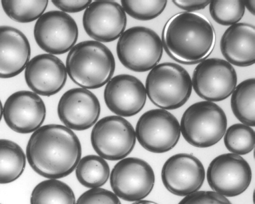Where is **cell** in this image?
<instances>
[{
  "label": "cell",
  "mask_w": 255,
  "mask_h": 204,
  "mask_svg": "<svg viewBox=\"0 0 255 204\" xmlns=\"http://www.w3.org/2000/svg\"><path fill=\"white\" fill-rule=\"evenodd\" d=\"M83 25L91 38L100 42H110L124 32L127 16L122 5L116 1L96 0L85 10Z\"/></svg>",
  "instance_id": "cell-13"
},
{
  "label": "cell",
  "mask_w": 255,
  "mask_h": 204,
  "mask_svg": "<svg viewBox=\"0 0 255 204\" xmlns=\"http://www.w3.org/2000/svg\"><path fill=\"white\" fill-rule=\"evenodd\" d=\"M51 2L63 12L76 13L86 9L92 0H51Z\"/></svg>",
  "instance_id": "cell-31"
},
{
  "label": "cell",
  "mask_w": 255,
  "mask_h": 204,
  "mask_svg": "<svg viewBox=\"0 0 255 204\" xmlns=\"http://www.w3.org/2000/svg\"><path fill=\"white\" fill-rule=\"evenodd\" d=\"M75 204H121L114 193L101 188H93L83 193Z\"/></svg>",
  "instance_id": "cell-29"
},
{
  "label": "cell",
  "mask_w": 255,
  "mask_h": 204,
  "mask_svg": "<svg viewBox=\"0 0 255 204\" xmlns=\"http://www.w3.org/2000/svg\"><path fill=\"white\" fill-rule=\"evenodd\" d=\"M192 85L197 95L209 102L228 98L237 83L236 72L228 61L218 58L204 60L194 69Z\"/></svg>",
  "instance_id": "cell-10"
},
{
  "label": "cell",
  "mask_w": 255,
  "mask_h": 204,
  "mask_svg": "<svg viewBox=\"0 0 255 204\" xmlns=\"http://www.w3.org/2000/svg\"><path fill=\"white\" fill-rule=\"evenodd\" d=\"M46 107L42 99L29 91H19L6 99L3 115L7 125L13 131L27 134L34 132L44 122Z\"/></svg>",
  "instance_id": "cell-15"
},
{
  "label": "cell",
  "mask_w": 255,
  "mask_h": 204,
  "mask_svg": "<svg viewBox=\"0 0 255 204\" xmlns=\"http://www.w3.org/2000/svg\"><path fill=\"white\" fill-rule=\"evenodd\" d=\"M3 114V106L1 101L0 100V121L1 119Z\"/></svg>",
  "instance_id": "cell-35"
},
{
  "label": "cell",
  "mask_w": 255,
  "mask_h": 204,
  "mask_svg": "<svg viewBox=\"0 0 255 204\" xmlns=\"http://www.w3.org/2000/svg\"><path fill=\"white\" fill-rule=\"evenodd\" d=\"M104 98L108 108L122 117L138 113L144 107L146 93L142 83L128 74L115 76L107 84Z\"/></svg>",
  "instance_id": "cell-17"
},
{
  "label": "cell",
  "mask_w": 255,
  "mask_h": 204,
  "mask_svg": "<svg viewBox=\"0 0 255 204\" xmlns=\"http://www.w3.org/2000/svg\"><path fill=\"white\" fill-rule=\"evenodd\" d=\"M245 6L247 7L248 10L254 15L255 14V0L244 1Z\"/></svg>",
  "instance_id": "cell-33"
},
{
  "label": "cell",
  "mask_w": 255,
  "mask_h": 204,
  "mask_svg": "<svg viewBox=\"0 0 255 204\" xmlns=\"http://www.w3.org/2000/svg\"><path fill=\"white\" fill-rule=\"evenodd\" d=\"M125 12L141 21L151 20L164 10L167 0H121Z\"/></svg>",
  "instance_id": "cell-28"
},
{
  "label": "cell",
  "mask_w": 255,
  "mask_h": 204,
  "mask_svg": "<svg viewBox=\"0 0 255 204\" xmlns=\"http://www.w3.org/2000/svg\"><path fill=\"white\" fill-rule=\"evenodd\" d=\"M177 7L187 12L198 10L205 8L210 4L211 0H172Z\"/></svg>",
  "instance_id": "cell-32"
},
{
  "label": "cell",
  "mask_w": 255,
  "mask_h": 204,
  "mask_svg": "<svg viewBox=\"0 0 255 204\" xmlns=\"http://www.w3.org/2000/svg\"><path fill=\"white\" fill-rule=\"evenodd\" d=\"M252 177L248 162L234 153L217 156L211 162L207 171V181L212 190L228 197L244 193L249 187Z\"/></svg>",
  "instance_id": "cell-11"
},
{
  "label": "cell",
  "mask_w": 255,
  "mask_h": 204,
  "mask_svg": "<svg viewBox=\"0 0 255 204\" xmlns=\"http://www.w3.org/2000/svg\"><path fill=\"white\" fill-rule=\"evenodd\" d=\"M131 204H158L156 203H155L152 201H148V200H140L138 201L134 202L133 203Z\"/></svg>",
  "instance_id": "cell-34"
},
{
  "label": "cell",
  "mask_w": 255,
  "mask_h": 204,
  "mask_svg": "<svg viewBox=\"0 0 255 204\" xmlns=\"http://www.w3.org/2000/svg\"><path fill=\"white\" fill-rule=\"evenodd\" d=\"M26 36L12 26H0V78L14 77L25 68L30 57Z\"/></svg>",
  "instance_id": "cell-19"
},
{
  "label": "cell",
  "mask_w": 255,
  "mask_h": 204,
  "mask_svg": "<svg viewBox=\"0 0 255 204\" xmlns=\"http://www.w3.org/2000/svg\"><path fill=\"white\" fill-rule=\"evenodd\" d=\"M178 204H232L225 196L214 191H197L185 196Z\"/></svg>",
  "instance_id": "cell-30"
},
{
  "label": "cell",
  "mask_w": 255,
  "mask_h": 204,
  "mask_svg": "<svg viewBox=\"0 0 255 204\" xmlns=\"http://www.w3.org/2000/svg\"><path fill=\"white\" fill-rule=\"evenodd\" d=\"M220 49L229 63L239 67L253 65L255 61V27L237 23L228 27L220 41Z\"/></svg>",
  "instance_id": "cell-20"
},
{
  "label": "cell",
  "mask_w": 255,
  "mask_h": 204,
  "mask_svg": "<svg viewBox=\"0 0 255 204\" xmlns=\"http://www.w3.org/2000/svg\"><path fill=\"white\" fill-rule=\"evenodd\" d=\"M26 156L16 143L0 139V184L14 182L23 173Z\"/></svg>",
  "instance_id": "cell-21"
},
{
  "label": "cell",
  "mask_w": 255,
  "mask_h": 204,
  "mask_svg": "<svg viewBox=\"0 0 255 204\" xmlns=\"http://www.w3.org/2000/svg\"><path fill=\"white\" fill-rule=\"evenodd\" d=\"M110 180L111 187L118 197L128 202H136L150 193L155 176L152 168L145 161L127 157L114 166Z\"/></svg>",
  "instance_id": "cell-8"
},
{
  "label": "cell",
  "mask_w": 255,
  "mask_h": 204,
  "mask_svg": "<svg viewBox=\"0 0 255 204\" xmlns=\"http://www.w3.org/2000/svg\"><path fill=\"white\" fill-rule=\"evenodd\" d=\"M203 165L195 156L178 153L169 157L161 170V179L165 188L178 196H186L198 191L205 179Z\"/></svg>",
  "instance_id": "cell-14"
},
{
  "label": "cell",
  "mask_w": 255,
  "mask_h": 204,
  "mask_svg": "<svg viewBox=\"0 0 255 204\" xmlns=\"http://www.w3.org/2000/svg\"><path fill=\"white\" fill-rule=\"evenodd\" d=\"M227 119L222 108L211 102L201 101L189 106L183 113L180 131L185 140L199 148L218 143L226 131Z\"/></svg>",
  "instance_id": "cell-5"
},
{
  "label": "cell",
  "mask_w": 255,
  "mask_h": 204,
  "mask_svg": "<svg viewBox=\"0 0 255 204\" xmlns=\"http://www.w3.org/2000/svg\"><path fill=\"white\" fill-rule=\"evenodd\" d=\"M116 67L114 56L103 43L84 41L74 45L66 60L67 73L82 88L96 89L111 80Z\"/></svg>",
  "instance_id": "cell-3"
},
{
  "label": "cell",
  "mask_w": 255,
  "mask_h": 204,
  "mask_svg": "<svg viewBox=\"0 0 255 204\" xmlns=\"http://www.w3.org/2000/svg\"><path fill=\"white\" fill-rule=\"evenodd\" d=\"M255 132L250 126L236 123L230 126L225 132L224 144L234 154L246 155L254 147Z\"/></svg>",
  "instance_id": "cell-26"
},
{
  "label": "cell",
  "mask_w": 255,
  "mask_h": 204,
  "mask_svg": "<svg viewBox=\"0 0 255 204\" xmlns=\"http://www.w3.org/2000/svg\"><path fill=\"white\" fill-rule=\"evenodd\" d=\"M91 142L95 152L104 159H123L132 151L136 142L134 129L131 123L118 115L105 116L94 126Z\"/></svg>",
  "instance_id": "cell-7"
},
{
  "label": "cell",
  "mask_w": 255,
  "mask_h": 204,
  "mask_svg": "<svg viewBox=\"0 0 255 204\" xmlns=\"http://www.w3.org/2000/svg\"><path fill=\"white\" fill-rule=\"evenodd\" d=\"M1 3L4 12L11 19L28 23L43 14L48 0H1Z\"/></svg>",
  "instance_id": "cell-25"
},
{
  "label": "cell",
  "mask_w": 255,
  "mask_h": 204,
  "mask_svg": "<svg viewBox=\"0 0 255 204\" xmlns=\"http://www.w3.org/2000/svg\"><path fill=\"white\" fill-rule=\"evenodd\" d=\"M75 173L79 182L85 187L93 189L106 183L110 175L107 161L100 156L88 155L80 159Z\"/></svg>",
  "instance_id": "cell-23"
},
{
  "label": "cell",
  "mask_w": 255,
  "mask_h": 204,
  "mask_svg": "<svg viewBox=\"0 0 255 204\" xmlns=\"http://www.w3.org/2000/svg\"><path fill=\"white\" fill-rule=\"evenodd\" d=\"M209 11L212 18L218 23L232 25L242 18L245 6L242 0H211Z\"/></svg>",
  "instance_id": "cell-27"
},
{
  "label": "cell",
  "mask_w": 255,
  "mask_h": 204,
  "mask_svg": "<svg viewBox=\"0 0 255 204\" xmlns=\"http://www.w3.org/2000/svg\"><path fill=\"white\" fill-rule=\"evenodd\" d=\"M145 88L154 105L161 109L172 110L187 102L192 85L189 74L183 67L174 63L164 62L149 72Z\"/></svg>",
  "instance_id": "cell-4"
},
{
  "label": "cell",
  "mask_w": 255,
  "mask_h": 204,
  "mask_svg": "<svg viewBox=\"0 0 255 204\" xmlns=\"http://www.w3.org/2000/svg\"><path fill=\"white\" fill-rule=\"evenodd\" d=\"M81 155V143L76 134L66 126L57 124L43 125L33 132L26 149L31 168L49 179L70 175Z\"/></svg>",
  "instance_id": "cell-1"
},
{
  "label": "cell",
  "mask_w": 255,
  "mask_h": 204,
  "mask_svg": "<svg viewBox=\"0 0 255 204\" xmlns=\"http://www.w3.org/2000/svg\"><path fill=\"white\" fill-rule=\"evenodd\" d=\"M232 111L237 118L250 126L255 125V79H248L236 87L231 99Z\"/></svg>",
  "instance_id": "cell-22"
},
{
  "label": "cell",
  "mask_w": 255,
  "mask_h": 204,
  "mask_svg": "<svg viewBox=\"0 0 255 204\" xmlns=\"http://www.w3.org/2000/svg\"><path fill=\"white\" fill-rule=\"evenodd\" d=\"M117 53L126 68L136 72H144L159 63L162 56L163 45L159 35L151 29L134 26L120 36Z\"/></svg>",
  "instance_id": "cell-6"
},
{
  "label": "cell",
  "mask_w": 255,
  "mask_h": 204,
  "mask_svg": "<svg viewBox=\"0 0 255 204\" xmlns=\"http://www.w3.org/2000/svg\"></svg>",
  "instance_id": "cell-36"
},
{
  "label": "cell",
  "mask_w": 255,
  "mask_h": 204,
  "mask_svg": "<svg viewBox=\"0 0 255 204\" xmlns=\"http://www.w3.org/2000/svg\"><path fill=\"white\" fill-rule=\"evenodd\" d=\"M30 204H75V197L67 184L57 179L38 183L32 191Z\"/></svg>",
  "instance_id": "cell-24"
},
{
  "label": "cell",
  "mask_w": 255,
  "mask_h": 204,
  "mask_svg": "<svg viewBox=\"0 0 255 204\" xmlns=\"http://www.w3.org/2000/svg\"><path fill=\"white\" fill-rule=\"evenodd\" d=\"M215 32L210 21L198 12L184 11L170 17L162 32L166 53L177 62L193 65L206 59L215 44Z\"/></svg>",
  "instance_id": "cell-2"
},
{
  "label": "cell",
  "mask_w": 255,
  "mask_h": 204,
  "mask_svg": "<svg viewBox=\"0 0 255 204\" xmlns=\"http://www.w3.org/2000/svg\"><path fill=\"white\" fill-rule=\"evenodd\" d=\"M33 33L41 49L48 54L60 55L74 46L78 39V28L70 15L62 11L51 10L37 19Z\"/></svg>",
  "instance_id": "cell-12"
},
{
  "label": "cell",
  "mask_w": 255,
  "mask_h": 204,
  "mask_svg": "<svg viewBox=\"0 0 255 204\" xmlns=\"http://www.w3.org/2000/svg\"><path fill=\"white\" fill-rule=\"evenodd\" d=\"M135 135L139 143L146 150L162 153L172 149L180 136V127L177 118L166 110H149L138 119Z\"/></svg>",
  "instance_id": "cell-9"
},
{
  "label": "cell",
  "mask_w": 255,
  "mask_h": 204,
  "mask_svg": "<svg viewBox=\"0 0 255 204\" xmlns=\"http://www.w3.org/2000/svg\"><path fill=\"white\" fill-rule=\"evenodd\" d=\"M100 111L97 97L90 91L82 88L66 91L61 96L57 106L61 121L69 128L78 131L88 129L94 125Z\"/></svg>",
  "instance_id": "cell-16"
},
{
  "label": "cell",
  "mask_w": 255,
  "mask_h": 204,
  "mask_svg": "<svg viewBox=\"0 0 255 204\" xmlns=\"http://www.w3.org/2000/svg\"><path fill=\"white\" fill-rule=\"evenodd\" d=\"M24 77L28 87L34 93L50 97L64 86L67 77L66 68L58 57L41 54L32 58L25 68Z\"/></svg>",
  "instance_id": "cell-18"
}]
</instances>
